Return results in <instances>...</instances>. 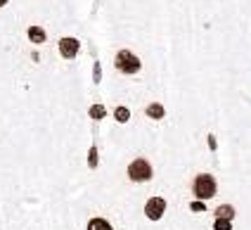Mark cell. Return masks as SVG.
Returning a JSON list of instances; mask_svg holds the SVG:
<instances>
[{
	"instance_id": "cell-7",
	"label": "cell",
	"mask_w": 251,
	"mask_h": 230,
	"mask_svg": "<svg viewBox=\"0 0 251 230\" xmlns=\"http://www.w3.org/2000/svg\"><path fill=\"white\" fill-rule=\"evenodd\" d=\"M164 114H166V112H164V107H161L159 102H154V104L147 107V116H150V119H164Z\"/></svg>"
},
{
	"instance_id": "cell-4",
	"label": "cell",
	"mask_w": 251,
	"mask_h": 230,
	"mask_svg": "<svg viewBox=\"0 0 251 230\" xmlns=\"http://www.w3.org/2000/svg\"><path fill=\"white\" fill-rule=\"evenodd\" d=\"M164 211H166V202L161 200V197H152V200L145 204V214H147V218H152V221H159L164 216Z\"/></svg>"
},
{
	"instance_id": "cell-12",
	"label": "cell",
	"mask_w": 251,
	"mask_h": 230,
	"mask_svg": "<svg viewBox=\"0 0 251 230\" xmlns=\"http://www.w3.org/2000/svg\"><path fill=\"white\" fill-rule=\"evenodd\" d=\"M104 114H107V109H104L102 104H93V107H90V116H93V119H102Z\"/></svg>"
},
{
	"instance_id": "cell-9",
	"label": "cell",
	"mask_w": 251,
	"mask_h": 230,
	"mask_svg": "<svg viewBox=\"0 0 251 230\" xmlns=\"http://www.w3.org/2000/svg\"><path fill=\"white\" fill-rule=\"evenodd\" d=\"M216 214H218V218H227V221H232V218H235V209H232L230 204H223V206H218V209H216Z\"/></svg>"
},
{
	"instance_id": "cell-13",
	"label": "cell",
	"mask_w": 251,
	"mask_h": 230,
	"mask_svg": "<svg viewBox=\"0 0 251 230\" xmlns=\"http://www.w3.org/2000/svg\"><path fill=\"white\" fill-rule=\"evenodd\" d=\"M90 166H98V147H90Z\"/></svg>"
},
{
	"instance_id": "cell-6",
	"label": "cell",
	"mask_w": 251,
	"mask_h": 230,
	"mask_svg": "<svg viewBox=\"0 0 251 230\" xmlns=\"http://www.w3.org/2000/svg\"><path fill=\"white\" fill-rule=\"evenodd\" d=\"M28 38H31V43H45V29L43 26H31L28 29Z\"/></svg>"
},
{
	"instance_id": "cell-2",
	"label": "cell",
	"mask_w": 251,
	"mask_h": 230,
	"mask_svg": "<svg viewBox=\"0 0 251 230\" xmlns=\"http://www.w3.org/2000/svg\"><path fill=\"white\" fill-rule=\"evenodd\" d=\"M128 176H130V180H135V183H147V180H152V164H150L147 159H135V161L128 166Z\"/></svg>"
},
{
	"instance_id": "cell-14",
	"label": "cell",
	"mask_w": 251,
	"mask_h": 230,
	"mask_svg": "<svg viewBox=\"0 0 251 230\" xmlns=\"http://www.w3.org/2000/svg\"><path fill=\"white\" fill-rule=\"evenodd\" d=\"M192 211H204V202H192Z\"/></svg>"
},
{
	"instance_id": "cell-11",
	"label": "cell",
	"mask_w": 251,
	"mask_h": 230,
	"mask_svg": "<svg viewBox=\"0 0 251 230\" xmlns=\"http://www.w3.org/2000/svg\"><path fill=\"white\" fill-rule=\"evenodd\" d=\"M213 230H232V221H227V218H216Z\"/></svg>"
},
{
	"instance_id": "cell-8",
	"label": "cell",
	"mask_w": 251,
	"mask_h": 230,
	"mask_svg": "<svg viewBox=\"0 0 251 230\" xmlns=\"http://www.w3.org/2000/svg\"><path fill=\"white\" fill-rule=\"evenodd\" d=\"M88 230H114L104 218H93L90 223H88Z\"/></svg>"
},
{
	"instance_id": "cell-1",
	"label": "cell",
	"mask_w": 251,
	"mask_h": 230,
	"mask_svg": "<svg viewBox=\"0 0 251 230\" xmlns=\"http://www.w3.org/2000/svg\"><path fill=\"white\" fill-rule=\"evenodd\" d=\"M192 190H195V195H197V200L199 202L211 200V197L216 195V178L209 176V173H199V176L195 178Z\"/></svg>"
},
{
	"instance_id": "cell-10",
	"label": "cell",
	"mask_w": 251,
	"mask_h": 230,
	"mask_svg": "<svg viewBox=\"0 0 251 230\" xmlns=\"http://www.w3.org/2000/svg\"><path fill=\"white\" fill-rule=\"evenodd\" d=\"M114 116H116V121H119V124H126V121L130 119V112H128L126 107H116V112H114Z\"/></svg>"
},
{
	"instance_id": "cell-15",
	"label": "cell",
	"mask_w": 251,
	"mask_h": 230,
	"mask_svg": "<svg viewBox=\"0 0 251 230\" xmlns=\"http://www.w3.org/2000/svg\"><path fill=\"white\" fill-rule=\"evenodd\" d=\"M2 5H7V0H0V7H2Z\"/></svg>"
},
{
	"instance_id": "cell-5",
	"label": "cell",
	"mask_w": 251,
	"mask_h": 230,
	"mask_svg": "<svg viewBox=\"0 0 251 230\" xmlns=\"http://www.w3.org/2000/svg\"><path fill=\"white\" fill-rule=\"evenodd\" d=\"M78 48L81 43L76 41V38H69V36H64L62 41H59V52H62V57L64 59H74L78 55Z\"/></svg>"
},
{
	"instance_id": "cell-3",
	"label": "cell",
	"mask_w": 251,
	"mask_h": 230,
	"mask_svg": "<svg viewBox=\"0 0 251 230\" xmlns=\"http://www.w3.org/2000/svg\"><path fill=\"white\" fill-rule=\"evenodd\" d=\"M116 69L124 74H138L142 69V62H140L130 50H121L119 55H116Z\"/></svg>"
}]
</instances>
